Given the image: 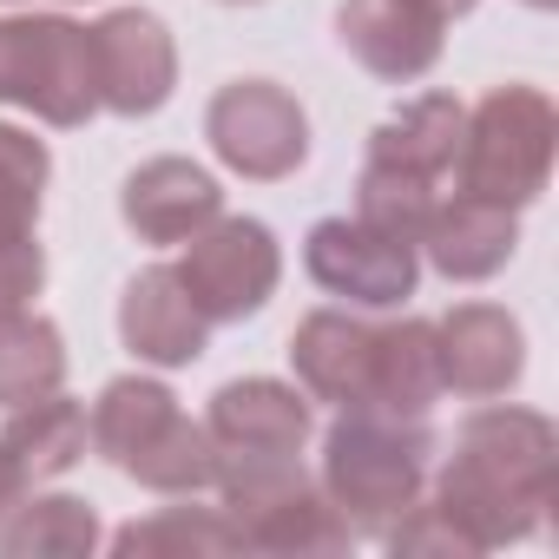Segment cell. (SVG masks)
<instances>
[{
    "label": "cell",
    "instance_id": "cell-1",
    "mask_svg": "<svg viewBox=\"0 0 559 559\" xmlns=\"http://www.w3.org/2000/svg\"><path fill=\"white\" fill-rule=\"evenodd\" d=\"M559 480V435L533 408H480L461 421L454 454L435 480V513L474 546H513L539 526Z\"/></svg>",
    "mask_w": 559,
    "mask_h": 559
},
{
    "label": "cell",
    "instance_id": "cell-2",
    "mask_svg": "<svg viewBox=\"0 0 559 559\" xmlns=\"http://www.w3.org/2000/svg\"><path fill=\"white\" fill-rule=\"evenodd\" d=\"M86 441L152 493H204L217 480V448H211L204 421H191L178 408V395L152 376L106 382L93 402Z\"/></svg>",
    "mask_w": 559,
    "mask_h": 559
},
{
    "label": "cell",
    "instance_id": "cell-3",
    "mask_svg": "<svg viewBox=\"0 0 559 559\" xmlns=\"http://www.w3.org/2000/svg\"><path fill=\"white\" fill-rule=\"evenodd\" d=\"M435 435L402 415L343 408V421L323 435V493L356 533H389L428 487Z\"/></svg>",
    "mask_w": 559,
    "mask_h": 559
},
{
    "label": "cell",
    "instance_id": "cell-4",
    "mask_svg": "<svg viewBox=\"0 0 559 559\" xmlns=\"http://www.w3.org/2000/svg\"><path fill=\"white\" fill-rule=\"evenodd\" d=\"M230 526L257 552H343L356 526L336 513L323 480L304 474L297 454H250V461H217V480Z\"/></svg>",
    "mask_w": 559,
    "mask_h": 559
},
{
    "label": "cell",
    "instance_id": "cell-5",
    "mask_svg": "<svg viewBox=\"0 0 559 559\" xmlns=\"http://www.w3.org/2000/svg\"><path fill=\"white\" fill-rule=\"evenodd\" d=\"M552 145H559V112L539 86H493L474 112H467V132H461V158H454V178L467 198H487V204H533L552 178Z\"/></svg>",
    "mask_w": 559,
    "mask_h": 559
},
{
    "label": "cell",
    "instance_id": "cell-6",
    "mask_svg": "<svg viewBox=\"0 0 559 559\" xmlns=\"http://www.w3.org/2000/svg\"><path fill=\"white\" fill-rule=\"evenodd\" d=\"M0 106H21L60 132L99 112L93 34L67 14H8L0 21Z\"/></svg>",
    "mask_w": 559,
    "mask_h": 559
},
{
    "label": "cell",
    "instance_id": "cell-7",
    "mask_svg": "<svg viewBox=\"0 0 559 559\" xmlns=\"http://www.w3.org/2000/svg\"><path fill=\"white\" fill-rule=\"evenodd\" d=\"M171 270H178V284L191 290V304L204 310V323H243V317H257L276 297L284 250H276L270 224L217 211L198 237H185V257Z\"/></svg>",
    "mask_w": 559,
    "mask_h": 559
},
{
    "label": "cell",
    "instance_id": "cell-8",
    "mask_svg": "<svg viewBox=\"0 0 559 559\" xmlns=\"http://www.w3.org/2000/svg\"><path fill=\"white\" fill-rule=\"evenodd\" d=\"M204 139H211V152L237 178H257V185L290 178L310 158V119H304V106L284 86H270V80H230V86H217V99L204 112Z\"/></svg>",
    "mask_w": 559,
    "mask_h": 559
},
{
    "label": "cell",
    "instance_id": "cell-9",
    "mask_svg": "<svg viewBox=\"0 0 559 559\" xmlns=\"http://www.w3.org/2000/svg\"><path fill=\"white\" fill-rule=\"evenodd\" d=\"M304 263L330 297H343L356 310H395L402 297H415V276H421L415 243L389 237L362 217H323L304 243Z\"/></svg>",
    "mask_w": 559,
    "mask_h": 559
},
{
    "label": "cell",
    "instance_id": "cell-10",
    "mask_svg": "<svg viewBox=\"0 0 559 559\" xmlns=\"http://www.w3.org/2000/svg\"><path fill=\"white\" fill-rule=\"evenodd\" d=\"M86 34H93V86H99L106 112L152 119L178 93V47H171V34H165L158 14L119 8L99 27H86Z\"/></svg>",
    "mask_w": 559,
    "mask_h": 559
},
{
    "label": "cell",
    "instance_id": "cell-11",
    "mask_svg": "<svg viewBox=\"0 0 559 559\" xmlns=\"http://www.w3.org/2000/svg\"><path fill=\"white\" fill-rule=\"evenodd\" d=\"M204 435H211L217 461H250V454H304V441H310V395H297L290 382H270V376L224 382V389L211 395Z\"/></svg>",
    "mask_w": 559,
    "mask_h": 559
},
{
    "label": "cell",
    "instance_id": "cell-12",
    "mask_svg": "<svg viewBox=\"0 0 559 559\" xmlns=\"http://www.w3.org/2000/svg\"><path fill=\"white\" fill-rule=\"evenodd\" d=\"M119 336H126V349H132L139 362H152V369H191V362L204 356L211 323H204V310L191 304V290L178 284V270H171V263H152V270L132 276L126 297H119Z\"/></svg>",
    "mask_w": 559,
    "mask_h": 559
},
{
    "label": "cell",
    "instance_id": "cell-13",
    "mask_svg": "<svg viewBox=\"0 0 559 559\" xmlns=\"http://www.w3.org/2000/svg\"><path fill=\"white\" fill-rule=\"evenodd\" d=\"M435 343H441V382L454 395H507L520 376H526V336L507 310L493 304H461L435 323Z\"/></svg>",
    "mask_w": 559,
    "mask_h": 559
},
{
    "label": "cell",
    "instance_id": "cell-14",
    "mask_svg": "<svg viewBox=\"0 0 559 559\" xmlns=\"http://www.w3.org/2000/svg\"><path fill=\"white\" fill-rule=\"evenodd\" d=\"M441 343L428 317H402V323H376L369 330V362H362V402L376 415H402L421 421L441 402Z\"/></svg>",
    "mask_w": 559,
    "mask_h": 559
},
{
    "label": "cell",
    "instance_id": "cell-15",
    "mask_svg": "<svg viewBox=\"0 0 559 559\" xmlns=\"http://www.w3.org/2000/svg\"><path fill=\"white\" fill-rule=\"evenodd\" d=\"M513 243H520V224H513L507 204H487V198L454 191L448 204L435 198L415 250H428V263L448 276V284H487L493 270H507Z\"/></svg>",
    "mask_w": 559,
    "mask_h": 559
},
{
    "label": "cell",
    "instance_id": "cell-16",
    "mask_svg": "<svg viewBox=\"0 0 559 559\" xmlns=\"http://www.w3.org/2000/svg\"><path fill=\"white\" fill-rule=\"evenodd\" d=\"M119 211H126V224H132L145 243H185V237H198V230L224 211V191H217V178H211L204 165H191V158H152V165H139V171L126 178Z\"/></svg>",
    "mask_w": 559,
    "mask_h": 559
},
{
    "label": "cell",
    "instance_id": "cell-17",
    "mask_svg": "<svg viewBox=\"0 0 559 559\" xmlns=\"http://www.w3.org/2000/svg\"><path fill=\"white\" fill-rule=\"evenodd\" d=\"M336 34L376 80H395V86L421 80L441 60V27L415 14L408 0H343Z\"/></svg>",
    "mask_w": 559,
    "mask_h": 559
},
{
    "label": "cell",
    "instance_id": "cell-18",
    "mask_svg": "<svg viewBox=\"0 0 559 559\" xmlns=\"http://www.w3.org/2000/svg\"><path fill=\"white\" fill-rule=\"evenodd\" d=\"M461 132H467V106L454 93H421V99H408L395 119H382L369 132V165L441 185L454 171V158H461Z\"/></svg>",
    "mask_w": 559,
    "mask_h": 559
},
{
    "label": "cell",
    "instance_id": "cell-19",
    "mask_svg": "<svg viewBox=\"0 0 559 559\" xmlns=\"http://www.w3.org/2000/svg\"><path fill=\"white\" fill-rule=\"evenodd\" d=\"M369 330H376V323H356V317H343V310H317V317H304L297 336H290V362H297L304 395L336 402V408H356V402H362Z\"/></svg>",
    "mask_w": 559,
    "mask_h": 559
},
{
    "label": "cell",
    "instance_id": "cell-20",
    "mask_svg": "<svg viewBox=\"0 0 559 559\" xmlns=\"http://www.w3.org/2000/svg\"><path fill=\"white\" fill-rule=\"evenodd\" d=\"M0 448L14 454V467L27 480H53L86 454V408L73 395H60V389L40 395V402H21V408H8Z\"/></svg>",
    "mask_w": 559,
    "mask_h": 559
},
{
    "label": "cell",
    "instance_id": "cell-21",
    "mask_svg": "<svg viewBox=\"0 0 559 559\" xmlns=\"http://www.w3.org/2000/svg\"><path fill=\"white\" fill-rule=\"evenodd\" d=\"M99 546V513L73 493L14 500L0 513V552L8 559H80Z\"/></svg>",
    "mask_w": 559,
    "mask_h": 559
},
{
    "label": "cell",
    "instance_id": "cell-22",
    "mask_svg": "<svg viewBox=\"0 0 559 559\" xmlns=\"http://www.w3.org/2000/svg\"><path fill=\"white\" fill-rule=\"evenodd\" d=\"M67 382V343L34 310H0V408L40 402Z\"/></svg>",
    "mask_w": 559,
    "mask_h": 559
},
{
    "label": "cell",
    "instance_id": "cell-23",
    "mask_svg": "<svg viewBox=\"0 0 559 559\" xmlns=\"http://www.w3.org/2000/svg\"><path fill=\"white\" fill-rule=\"evenodd\" d=\"M112 552L126 559H191V552H243V533L224 507H165L152 520H132L112 533Z\"/></svg>",
    "mask_w": 559,
    "mask_h": 559
},
{
    "label": "cell",
    "instance_id": "cell-24",
    "mask_svg": "<svg viewBox=\"0 0 559 559\" xmlns=\"http://www.w3.org/2000/svg\"><path fill=\"white\" fill-rule=\"evenodd\" d=\"M428 211H435V185L428 178H408V171H389V165H362V185H356V217L362 224L421 243Z\"/></svg>",
    "mask_w": 559,
    "mask_h": 559
},
{
    "label": "cell",
    "instance_id": "cell-25",
    "mask_svg": "<svg viewBox=\"0 0 559 559\" xmlns=\"http://www.w3.org/2000/svg\"><path fill=\"white\" fill-rule=\"evenodd\" d=\"M47 145L21 126H0V224H21L34 230L40 224V191H47Z\"/></svg>",
    "mask_w": 559,
    "mask_h": 559
},
{
    "label": "cell",
    "instance_id": "cell-26",
    "mask_svg": "<svg viewBox=\"0 0 559 559\" xmlns=\"http://www.w3.org/2000/svg\"><path fill=\"white\" fill-rule=\"evenodd\" d=\"M47 284V250L34 230L0 224V310H27Z\"/></svg>",
    "mask_w": 559,
    "mask_h": 559
},
{
    "label": "cell",
    "instance_id": "cell-27",
    "mask_svg": "<svg viewBox=\"0 0 559 559\" xmlns=\"http://www.w3.org/2000/svg\"><path fill=\"white\" fill-rule=\"evenodd\" d=\"M415 14H428L435 27H448V21H461V14H474V0H408Z\"/></svg>",
    "mask_w": 559,
    "mask_h": 559
},
{
    "label": "cell",
    "instance_id": "cell-28",
    "mask_svg": "<svg viewBox=\"0 0 559 559\" xmlns=\"http://www.w3.org/2000/svg\"><path fill=\"white\" fill-rule=\"evenodd\" d=\"M21 493H27V474L14 467V454H8V448H0V513H8Z\"/></svg>",
    "mask_w": 559,
    "mask_h": 559
},
{
    "label": "cell",
    "instance_id": "cell-29",
    "mask_svg": "<svg viewBox=\"0 0 559 559\" xmlns=\"http://www.w3.org/2000/svg\"><path fill=\"white\" fill-rule=\"evenodd\" d=\"M526 8H539V14H546V8H559V0H526Z\"/></svg>",
    "mask_w": 559,
    "mask_h": 559
},
{
    "label": "cell",
    "instance_id": "cell-30",
    "mask_svg": "<svg viewBox=\"0 0 559 559\" xmlns=\"http://www.w3.org/2000/svg\"><path fill=\"white\" fill-rule=\"evenodd\" d=\"M230 8H250V0H230Z\"/></svg>",
    "mask_w": 559,
    "mask_h": 559
}]
</instances>
